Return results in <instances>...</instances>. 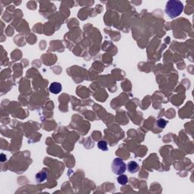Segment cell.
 <instances>
[{
    "instance_id": "obj_1",
    "label": "cell",
    "mask_w": 194,
    "mask_h": 194,
    "mask_svg": "<svg viewBox=\"0 0 194 194\" xmlns=\"http://www.w3.org/2000/svg\"><path fill=\"white\" fill-rule=\"evenodd\" d=\"M184 10V5L177 0H170L167 2L165 7V12L171 18L178 17Z\"/></svg>"
},
{
    "instance_id": "obj_2",
    "label": "cell",
    "mask_w": 194,
    "mask_h": 194,
    "mask_svg": "<svg viewBox=\"0 0 194 194\" xmlns=\"http://www.w3.org/2000/svg\"><path fill=\"white\" fill-rule=\"evenodd\" d=\"M111 168H112L113 173L115 175H122L125 172L127 165L124 161L121 160L119 158H116L113 160L112 165H111Z\"/></svg>"
},
{
    "instance_id": "obj_3",
    "label": "cell",
    "mask_w": 194,
    "mask_h": 194,
    "mask_svg": "<svg viewBox=\"0 0 194 194\" xmlns=\"http://www.w3.org/2000/svg\"><path fill=\"white\" fill-rule=\"evenodd\" d=\"M62 85L60 83H58V82H53L51 83L50 87V90L52 93L54 94H58L62 91Z\"/></svg>"
},
{
    "instance_id": "obj_4",
    "label": "cell",
    "mask_w": 194,
    "mask_h": 194,
    "mask_svg": "<svg viewBox=\"0 0 194 194\" xmlns=\"http://www.w3.org/2000/svg\"><path fill=\"white\" fill-rule=\"evenodd\" d=\"M127 169L130 173H136L137 172L138 170L139 169V166L136 162H134V161H131L130 162L127 164Z\"/></svg>"
},
{
    "instance_id": "obj_5",
    "label": "cell",
    "mask_w": 194,
    "mask_h": 194,
    "mask_svg": "<svg viewBox=\"0 0 194 194\" xmlns=\"http://www.w3.org/2000/svg\"><path fill=\"white\" fill-rule=\"evenodd\" d=\"M47 171H45V170H42L40 172L37 174V175H36V180L38 181V183H41V182L44 181L47 178Z\"/></svg>"
},
{
    "instance_id": "obj_6",
    "label": "cell",
    "mask_w": 194,
    "mask_h": 194,
    "mask_svg": "<svg viewBox=\"0 0 194 194\" xmlns=\"http://www.w3.org/2000/svg\"><path fill=\"white\" fill-rule=\"evenodd\" d=\"M118 182L121 185H125L127 184V182H128V178H127V177L124 175H120V176L118 177Z\"/></svg>"
},
{
    "instance_id": "obj_7",
    "label": "cell",
    "mask_w": 194,
    "mask_h": 194,
    "mask_svg": "<svg viewBox=\"0 0 194 194\" xmlns=\"http://www.w3.org/2000/svg\"><path fill=\"white\" fill-rule=\"evenodd\" d=\"M98 147H99V149H100L101 150H103V151H107L108 150L107 143H106V141H103V140L99 141V143H98Z\"/></svg>"
},
{
    "instance_id": "obj_8",
    "label": "cell",
    "mask_w": 194,
    "mask_h": 194,
    "mask_svg": "<svg viewBox=\"0 0 194 194\" xmlns=\"http://www.w3.org/2000/svg\"><path fill=\"white\" fill-rule=\"evenodd\" d=\"M166 125H167V121L164 120L162 118H161V119L157 121V126L160 128H164Z\"/></svg>"
},
{
    "instance_id": "obj_9",
    "label": "cell",
    "mask_w": 194,
    "mask_h": 194,
    "mask_svg": "<svg viewBox=\"0 0 194 194\" xmlns=\"http://www.w3.org/2000/svg\"><path fill=\"white\" fill-rule=\"evenodd\" d=\"M6 160V155H4L3 153L1 154V159H0V161L1 162H5Z\"/></svg>"
}]
</instances>
